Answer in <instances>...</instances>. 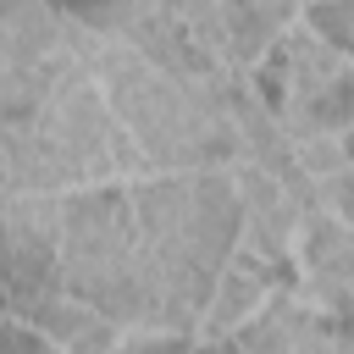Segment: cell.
I'll list each match as a JSON object with an SVG mask.
<instances>
[{"mask_svg": "<svg viewBox=\"0 0 354 354\" xmlns=\"http://www.w3.org/2000/svg\"><path fill=\"white\" fill-rule=\"evenodd\" d=\"M133 216L144 232V321L205 337V310L221 266L243 243V199L227 166L138 177Z\"/></svg>", "mask_w": 354, "mask_h": 354, "instance_id": "6da1fadb", "label": "cell"}, {"mask_svg": "<svg viewBox=\"0 0 354 354\" xmlns=\"http://www.w3.org/2000/svg\"><path fill=\"white\" fill-rule=\"evenodd\" d=\"M149 177L138 144L116 122L94 72L66 77L33 116L0 122V199L22 194H83Z\"/></svg>", "mask_w": 354, "mask_h": 354, "instance_id": "7a4b0ae2", "label": "cell"}, {"mask_svg": "<svg viewBox=\"0 0 354 354\" xmlns=\"http://www.w3.org/2000/svg\"><path fill=\"white\" fill-rule=\"evenodd\" d=\"M88 72L105 88L127 138L138 144L149 177L216 171V166L238 160V127H232V105H227L232 88L210 94V88H194V83H177L160 66H149L133 44H105Z\"/></svg>", "mask_w": 354, "mask_h": 354, "instance_id": "3957f363", "label": "cell"}, {"mask_svg": "<svg viewBox=\"0 0 354 354\" xmlns=\"http://www.w3.org/2000/svg\"><path fill=\"white\" fill-rule=\"evenodd\" d=\"M61 271H66V293L94 304L116 326L144 321V232L127 183L66 194Z\"/></svg>", "mask_w": 354, "mask_h": 354, "instance_id": "277c9868", "label": "cell"}, {"mask_svg": "<svg viewBox=\"0 0 354 354\" xmlns=\"http://www.w3.org/2000/svg\"><path fill=\"white\" fill-rule=\"evenodd\" d=\"M61 232H66V199H55V194L0 199V299H6V310L66 293Z\"/></svg>", "mask_w": 354, "mask_h": 354, "instance_id": "5b68a950", "label": "cell"}, {"mask_svg": "<svg viewBox=\"0 0 354 354\" xmlns=\"http://www.w3.org/2000/svg\"><path fill=\"white\" fill-rule=\"evenodd\" d=\"M177 11L232 77H260L304 17V6L288 0H177Z\"/></svg>", "mask_w": 354, "mask_h": 354, "instance_id": "8992f818", "label": "cell"}, {"mask_svg": "<svg viewBox=\"0 0 354 354\" xmlns=\"http://www.w3.org/2000/svg\"><path fill=\"white\" fill-rule=\"evenodd\" d=\"M227 171H232L238 199H243V243L238 249H249V254H260V260H271L277 271L293 277V260H299V243H304V221L315 210L254 160H232Z\"/></svg>", "mask_w": 354, "mask_h": 354, "instance_id": "52a82bcc", "label": "cell"}, {"mask_svg": "<svg viewBox=\"0 0 354 354\" xmlns=\"http://www.w3.org/2000/svg\"><path fill=\"white\" fill-rule=\"evenodd\" d=\"M293 288L332 315H354V227L315 210L304 221V243L293 260Z\"/></svg>", "mask_w": 354, "mask_h": 354, "instance_id": "ba28073f", "label": "cell"}, {"mask_svg": "<svg viewBox=\"0 0 354 354\" xmlns=\"http://www.w3.org/2000/svg\"><path fill=\"white\" fill-rule=\"evenodd\" d=\"M282 288H293L288 271H277L271 260L238 249L216 277V293H210V310H205V337H238Z\"/></svg>", "mask_w": 354, "mask_h": 354, "instance_id": "9c48e42d", "label": "cell"}, {"mask_svg": "<svg viewBox=\"0 0 354 354\" xmlns=\"http://www.w3.org/2000/svg\"><path fill=\"white\" fill-rule=\"evenodd\" d=\"M6 321H22V326L44 332L66 354H116V343H122V326L111 315H100L94 304H83L77 293H50L39 304L6 310Z\"/></svg>", "mask_w": 354, "mask_h": 354, "instance_id": "30bf717a", "label": "cell"}, {"mask_svg": "<svg viewBox=\"0 0 354 354\" xmlns=\"http://www.w3.org/2000/svg\"><path fill=\"white\" fill-rule=\"evenodd\" d=\"M304 28L354 66V0H315V6H304Z\"/></svg>", "mask_w": 354, "mask_h": 354, "instance_id": "8fae6325", "label": "cell"}, {"mask_svg": "<svg viewBox=\"0 0 354 354\" xmlns=\"http://www.w3.org/2000/svg\"><path fill=\"white\" fill-rule=\"evenodd\" d=\"M199 337L194 332H171V326H122L116 354H188Z\"/></svg>", "mask_w": 354, "mask_h": 354, "instance_id": "7c38bea8", "label": "cell"}, {"mask_svg": "<svg viewBox=\"0 0 354 354\" xmlns=\"http://www.w3.org/2000/svg\"><path fill=\"white\" fill-rule=\"evenodd\" d=\"M321 210L354 227V138H348V166H343V171H337V177L321 188Z\"/></svg>", "mask_w": 354, "mask_h": 354, "instance_id": "4fadbf2b", "label": "cell"}, {"mask_svg": "<svg viewBox=\"0 0 354 354\" xmlns=\"http://www.w3.org/2000/svg\"><path fill=\"white\" fill-rule=\"evenodd\" d=\"M0 354H66V348H55L44 332H33V326H22V321H6Z\"/></svg>", "mask_w": 354, "mask_h": 354, "instance_id": "5bb4252c", "label": "cell"}, {"mask_svg": "<svg viewBox=\"0 0 354 354\" xmlns=\"http://www.w3.org/2000/svg\"><path fill=\"white\" fill-rule=\"evenodd\" d=\"M188 354H254V348H249L243 337H199Z\"/></svg>", "mask_w": 354, "mask_h": 354, "instance_id": "9a60e30c", "label": "cell"}]
</instances>
